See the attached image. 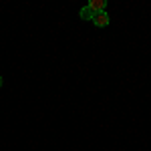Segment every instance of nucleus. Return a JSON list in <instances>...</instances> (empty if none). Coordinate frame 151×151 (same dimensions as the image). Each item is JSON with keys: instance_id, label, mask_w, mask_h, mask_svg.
Instances as JSON below:
<instances>
[{"instance_id": "f257e3e1", "label": "nucleus", "mask_w": 151, "mask_h": 151, "mask_svg": "<svg viewBox=\"0 0 151 151\" xmlns=\"http://www.w3.org/2000/svg\"><path fill=\"white\" fill-rule=\"evenodd\" d=\"M93 24H95V26H99V28L107 26V24H109V14H107L105 10L95 12V16H93Z\"/></svg>"}, {"instance_id": "f03ea898", "label": "nucleus", "mask_w": 151, "mask_h": 151, "mask_svg": "<svg viewBox=\"0 0 151 151\" xmlns=\"http://www.w3.org/2000/svg\"><path fill=\"white\" fill-rule=\"evenodd\" d=\"M105 4H107L105 0H91L87 6H89L93 12H101V10H105Z\"/></svg>"}, {"instance_id": "7ed1b4c3", "label": "nucleus", "mask_w": 151, "mask_h": 151, "mask_svg": "<svg viewBox=\"0 0 151 151\" xmlns=\"http://www.w3.org/2000/svg\"><path fill=\"white\" fill-rule=\"evenodd\" d=\"M79 16H81L83 20H93V16H95V12L89 8V6H85V8H81V12H79Z\"/></svg>"}, {"instance_id": "20e7f679", "label": "nucleus", "mask_w": 151, "mask_h": 151, "mask_svg": "<svg viewBox=\"0 0 151 151\" xmlns=\"http://www.w3.org/2000/svg\"><path fill=\"white\" fill-rule=\"evenodd\" d=\"M0 87H2V77H0Z\"/></svg>"}]
</instances>
